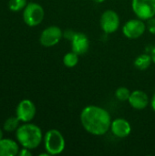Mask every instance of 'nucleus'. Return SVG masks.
Wrapping results in <instances>:
<instances>
[{
  "label": "nucleus",
  "instance_id": "1",
  "mask_svg": "<svg viewBox=\"0 0 155 156\" xmlns=\"http://www.w3.org/2000/svg\"><path fill=\"white\" fill-rule=\"evenodd\" d=\"M111 116L102 107L88 105L80 112V123L83 129L91 135L102 136L111 130Z\"/></svg>",
  "mask_w": 155,
  "mask_h": 156
},
{
  "label": "nucleus",
  "instance_id": "2",
  "mask_svg": "<svg viewBox=\"0 0 155 156\" xmlns=\"http://www.w3.org/2000/svg\"><path fill=\"white\" fill-rule=\"evenodd\" d=\"M16 136L23 147L30 150L37 148L43 140L41 129L37 125L28 122L17 128Z\"/></svg>",
  "mask_w": 155,
  "mask_h": 156
},
{
  "label": "nucleus",
  "instance_id": "3",
  "mask_svg": "<svg viewBox=\"0 0 155 156\" xmlns=\"http://www.w3.org/2000/svg\"><path fill=\"white\" fill-rule=\"evenodd\" d=\"M44 146L49 155H57L63 153L66 147V141L63 134L56 129L48 131L44 136Z\"/></svg>",
  "mask_w": 155,
  "mask_h": 156
},
{
  "label": "nucleus",
  "instance_id": "4",
  "mask_svg": "<svg viewBox=\"0 0 155 156\" xmlns=\"http://www.w3.org/2000/svg\"><path fill=\"white\" fill-rule=\"evenodd\" d=\"M23 19L24 22L29 27L38 26L44 19L45 11L41 5L30 2L27 3L26 7L23 9Z\"/></svg>",
  "mask_w": 155,
  "mask_h": 156
},
{
  "label": "nucleus",
  "instance_id": "5",
  "mask_svg": "<svg viewBox=\"0 0 155 156\" xmlns=\"http://www.w3.org/2000/svg\"><path fill=\"white\" fill-rule=\"evenodd\" d=\"M134 15L144 21L155 16V0H132Z\"/></svg>",
  "mask_w": 155,
  "mask_h": 156
},
{
  "label": "nucleus",
  "instance_id": "6",
  "mask_svg": "<svg viewBox=\"0 0 155 156\" xmlns=\"http://www.w3.org/2000/svg\"><path fill=\"white\" fill-rule=\"evenodd\" d=\"M121 25V20L118 13L111 9L105 10L100 19V26L101 30L105 34H113L115 33Z\"/></svg>",
  "mask_w": 155,
  "mask_h": 156
},
{
  "label": "nucleus",
  "instance_id": "7",
  "mask_svg": "<svg viewBox=\"0 0 155 156\" xmlns=\"http://www.w3.org/2000/svg\"><path fill=\"white\" fill-rule=\"evenodd\" d=\"M146 23L140 18L128 20L122 26V34L129 39H137L141 37L146 31Z\"/></svg>",
  "mask_w": 155,
  "mask_h": 156
},
{
  "label": "nucleus",
  "instance_id": "8",
  "mask_svg": "<svg viewBox=\"0 0 155 156\" xmlns=\"http://www.w3.org/2000/svg\"><path fill=\"white\" fill-rule=\"evenodd\" d=\"M63 31L57 26H50L45 28L39 37V42L43 47L50 48L56 46L62 38Z\"/></svg>",
  "mask_w": 155,
  "mask_h": 156
},
{
  "label": "nucleus",
  "instance_id": "9",
  "mask_svg": "<svg viewBox=\"0 0 155 156\" xmlns=\"http://www.w3.org/2000/svg\"><path fill=\"white\" fill-rule=\"evenodd\" d=\"M36 106L30 100L21 101L16 107V117L23 122H31L36 115Z\"/></svg>",
  "mask_w": 155,
  "mask_h": 156
},
{
  "label": "nucleus",
  "instance_id": "10",
  "mask_svg": "<svg viewBox=\"0 0 155 156\" xmlns=\"http://www.w3.org/2000/svg\"><path fill=\"white\" fill-rule=\"evenodd\" d=\"M71 50L79 56L86 54L90 48V40L86 34L82 32H75L70 39Z\"/></svg>",
  "mask_w": 155,
  "mask_h": 156
},
{
  "label": "nucleus",
  "instance_id": "11",
  "mask_svg": "<svg viewBox=\"0 0 155 156\" xmlns=\"http://www.w3.org/2000/svg\"><path fill=\"white\" fill-rule=\"evenodd\" d=\"M110 131L115 137L123 139L131 134L132 125L124 118H116L112 120Z\"/></svg>",
  "mask_w": 155,
  "mask_h": 156
},
{
  "label": "nucleus",
  "instance_id": "12",
  "mask_svg": "<svg viewBox=\"0 0 155 156\" xmlns=\"http://www.w3.org/2000/svg\"><path fill=\"white\" fill-rule=\"evenodd\" d=\"M129 104L135 110H144L150 102L148 94L141 90H135L132 91L131 96L128 100Z\"/></svg>",
  "mask_w": 155,
  "mask_h": 156
},
{
  "label": "nucleus",
  "instance_id": "13",
  "mask_svg": "<svg viewBox=\"0 0 155 156\" xmlns=\"http://www.w3.org/2000/svg\"><path fill=\"white\" fill-rule=\"evenodd\" d=\"M19 153L18 144L11 139L0 140V156H16Z\"/></svg>",
  "mask_w": 155,
  "mask_h": 156
},
{
  "label": "nucleus",
  "instance_id": "14",
  "mask_svg": "<svg viewBox=\"0 0 155 156\" xmlns=\"http://www.w3.org/2000/svg\"><path fill=\"white\" fill-rule=\"evenodd\" d=\"M152 56L148 54H142L134 60V67L139 70H146L152 64Z\"/></svg>",
  "mask_w": 155,
  "mask_h": 156
},
{
  "label": "nucleus",
  "instance_id": "15",
  "mask_svg": "<svg viewBox=\"0 0 155 156\" xmlns=\"http://www.w3.org/2000/svg\"><path fill=\"white\" fill-rule=\"evenodd\" d=\"M79 55H78L77 53L71 50L70 52H68L64 55L63 64L67 68H74L79 63Z\"/></svg>",
  "mask_w": 155,
  "mask_h": 156
},
{
  "label": "nucleus",
  "instance_id": "16",
  "mask_svg": "<svg viewBox=\"0 0 155 156\" xmlns=\"http://www.w3.org/2000/svg\"><path fill=\"white\" fill-rule=\"evenodd\" d=\"M132 91L126 87H120L115 90V98L120 101H128Z\"/></svg>",
  "mask_w": 155,
  "mask_h": 156
},
{
  "label": "nucleus",
  "instance_id": "17",
  "mask_svg": "<svg viewBox=\"0 0 155 156\" xmlns=\"http://www.w3.org/2000/svg\"><path fill=\"white\" fill-rule=\"evenodd\" d=\"M19 121L20 120L17 117H9L4 123V130L6 132H13L17 130Z\"/></svg>",
  "mask_w": 155,
  "mask_h": 156
},
{
  "label": "nucleus",
  "instance_id": "18",
  "mask_svg": "<svg viewBox=\"0 0 155 156\" xmlns=\"http://www.w3.org/2000/svg\"><path fill=\"white\" fill-rule=\"evenodd\" d=\"M26 5H27L26 0H9L8 2L9 9L14 12H17L24 9Z\"/></svg>",
  "mask_w": 155,
  "mask_h": 156
},
{
  "label": "nucleus",
  "instance_id": "19",
  "mask_svg": "<svg viewBox=\"0 0 155 156\" xmlns=\"http://www.w3.org/2000/svg\"><path fill=\"white\" fill-rule=\"evenodd\" d=\"M146 29L152 35H155V16L146 20Z\"/></svg>",
  "mask_w": 155,
  "mask_h": 156
},
{
  "label": "nucleus",
  "instance_id": "20",
  "mask_svg": "<svg viewBox=\"0 0 155 156\" xmlns=\"http://www.w3.org/2000/svg\"><path fill=\"white\" fill-rule=\"evenodd\" d=\"M18 155L19 156H31L32 154L30 152V149H27V148H25L23 147V149H21V151H19L18 153Z\"/></svg>",
  "mask_w": 155,
  "mask_h": 156
},
{
  "label": "nucleus",
  "instance_id": "21",
  "mask_svg": "<svg viewBox=\"0 0 155 156\" xmlns=\"http://www.w3.org/2000/svg\"><path fill=\"white\" fill-rule=\"evenodd\" d=\"M150 105H151L152 110L155 112V93L153 95V97H152V99L150 101Z\"/></svg>",
  "mask_w": 155,
  "mask_h": 156
},
{
  "label": "nucleus",
  "instance_id": "22",
  "mask_svg": "<svg viewBox=\"0 0 155 156\" xmlns=\"http://www.w3.org/2000/svg\"><path fill=\"white\" fill-rule=\"evenodd\" d=\"M151 56H152V59H153V62L155 64V47L152 49V53H151Z\"/></svg>",
  "mask_w": 155,
  "mask_h": 156
},
{
  "label": "nucleus",
  "instance_id": "23",
  "mask_svg": "<svg viewBox=\"0 0 155 156\" xmlns=\"http://www.w3.org/2000/svg\"><path fill=\"white\" fill-rule=\"evenodd\" d=\"M94 3H96V4H101V3H103L105 0H92Z\"/></svg>",
  "mask_w": 155,
  "mask_h": 156
},
{
  "label": "nucleus",
  "instance_id": "24",
  "mask_svg": "<svg viewBox=\"0 0 155 156\" xmlns=\"http://www.w3.org/2000/svg\"><path fill=\"white\" fill-rule=\"evenodd\" d=\"M1 139H3V131L0 129V140Z\"/></svg>",
  "mask_w": 155,
  "mask_h": 156
}]
</instances>
